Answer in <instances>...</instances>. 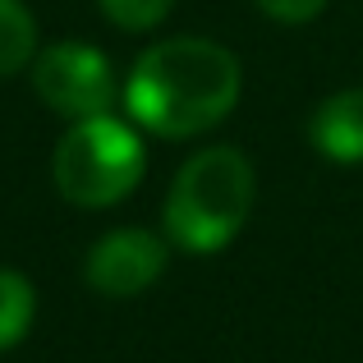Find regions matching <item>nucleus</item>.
Instances as JSON below:
<instances>
[{"mask_svg": "<svg viewBox=\"0 0 363 363\" xmlns=\"http://www.w3.org/2000/svg\"><path fill=\"white\" fill-rule=\"evenodd\" d=\"M240 60L207 37H166L138 55L124 83V106L157 138H194L216 129L240 101Z\"/></svg>", "mask_w": 363, "mask_h": 363, "instance_id": "obj_1", "label": "nucleus"}, {"mask_svg": "<svg viewBox=\"0 0 363 363\" xmlns=\"http://www.w3.org/2000/svg\"><path fill=\"white\" fill-rule=\"evenodd\" d=\"M257 198L253 166L240 147H203L179 166L166 194V235L184 253H216L244 230Z\"/></svg>", "mask_w": 363, "mask_h": 363, "instance_id": "obj_2", "label": "nucleus"}, {"mask_svg": "<svg viewBox=\"0 0 363 363\" xmlns=\"http://www.w3.org/2000/svg\"><path fill=\"white\" fill-rule=\"evenodd\" d=\"M147 166L138 129L116 116L74 120L55 147V189L74 207H111L129 198Z\"/></svg>", "mask_w": 363, "mask_h": 363, "instance_id": "obj_3", "label": "nucleus"}, {"mask_svg": "<svg viewBox=\"0 0 363 363\" xmlns=\"http://www.w3.org/2000/svg\"><path fill=\"white\" fill-rule=\"evenodd\" d=\"M33 88L55 116L92 120L116 106V74L92 42H55L33 60Z\"/></svg>", "mask_w": 363, "mask_h": 363, "instance_id": "obj_4", "label": "nucleus"}, {"mask_svg": "<svg viewBox=\"0 0 363 363\" xmlns=\"http://www.w3.org/2000/svg\"><path fill=\"white\" fill-rule=\"evenodd\" d=\"M161 272H166V244L152 230H138V225L101 235V240L88 248V262H83L88 285L97 294H106V299L143 294Z\"/></svg>", "mask_w": 363, "mask_h": 363, "instance_id": "obj_5", "label": "nucleus"}, {"mask_svg": "<svg viewBox=\"0 0 363 363\" xmlns=\"http://www.w3.org/2000/svg\"><path fill=\"white\" fill-rule=\"evenodd\" d=\"M313 147L331 161H363V88L336 92L318 106Z\"/></svg>", "mask_w": 363, "mask_h": 363, "instance_id": "obj_6", "label": "nucleus"}, {"mask_svg": "<svg viewBox=\"0 0 363 363\" xmlns=\"http://www.w3.org/2000/svg\"><path fill=\"white\" fill-rule=\"evenodd\" d=\"M33 313H37L33 281H28L23 272H14V267H0V354L14 350L18 340L28 336Z\"/></svg>", "mask_w": 363, "mask_h": 363, "instance_id": "obj_7", "label": "nucleus"}, {"mask_svg": "<svg viewBox=\"0 0 363 363\" xmlns=\"http://www.w3.org/2000/svg\"><path fill=\"white\" fill-rule=\"evenodd\" d=\"M37 60V23L23 0H0V74H18Z\"/></svg>", "mask_w": 363, "mask_h": 363, "instance_id": "obj_8", "label": "nucleus"}, {"mask_svg": "<svg viewBox=\"0 0 363 363\" xmlns=\"http://www.w3.org/2000/svg\"><path fill=\"white\" fill-rule=\"evenodd\" d=\"M97 5L124 33H147V28H157L175 9V0H97Z\"/></svg>", "mask_w": 363, "mask_h": 363, "instance_id": "obj_9", "label": "nucleus"}, {"mask_svg": "<svg viewBox=\"0 0 363 363\" xmlns=\"http://www.w3.org/2000/svg\"><path fill=\"white\" fill-rule=\"evenodd\" d=\"M262 14H272L276 23H308L327 9V0H253Z\"/></svg>", "mask_w": 363, "mask_h": 363, "instance_id": "obj_10", "label": "nucleus"}]
</instances>
